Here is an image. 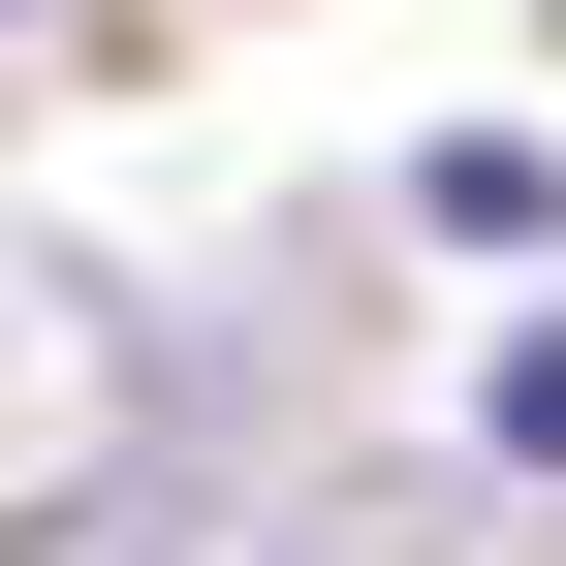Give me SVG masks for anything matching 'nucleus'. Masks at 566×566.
Returning a JSON list of instances; mask_svg holds the SVG:
<instances>
[{
  "label": "nucleus",
  "instance_id": "obj_1",
  "mask_svg": "<svg viewBox=\"0 0 566 566\" xmlns=\"http://www.w3.org/2000/svg\"><path fill=\"white\" fill-rule=\"evenodd\" d=\"M504 441H535V472H566V315H535V346H504Z\"/></svg>",
  "mask_w": 566,
  "mask_h": 566
}]
</instances>
